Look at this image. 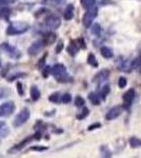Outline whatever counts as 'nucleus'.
<instances>
[{"label": "nucleus", "instance_id": "1", "mask_svg": "<svg viewBox=\"0 0 141 158\" xmlns=\"http://www.w3.org/2000/svg\"><path fill=\"white\" fill-rule=\"evenodd\" d=\"M30 30V24L23 22V21H17V22H12L6 29V34L10 36H16L21 35V34L26 33Z\"/></svg>", "mask_w": 141, "mask_h": 158}, {"label": "nucleus", "instance_id": "2", "mask_svg": "<svg viewBox=\"0 0 141 158\" xmlns=\"http://www.w3.org/2000/svg\"><path fill=\"white\" fill-rule=\"evenodd\" d=\"M52 75L55 77L56 80L59 82H67L70 81V76L67 73V67L62 63H57L52 67Z\"/></svg>", "mask_w": 141, "mask_h": 158}, {"label": "nucleus", "instance_id": "3", "mask_svg": "<svg viewBox=\"0 0 141 158\" xmlns=\"http://www.w3.org/2000/svg\"><path fill=\"white\" fill-rule=\"evenodd\" d=\"M97 15H98V8L96 6H92L91 9L86 10V14L83 15V18H82V23H83L84 28L89 29L91 28L92 23H93L94 19L96 18Z\"/></svg>", "mask_w": 141, "mask_h": 158}, {"label": "nucleus", "instance_id": "4", "mask_svg": "<svg viewBox=\"0 0 141 158\" xmlns=\"http://www.w3.org/2000/svg\"><path fill=\"white\" fill-rule=\"evenodd\" d=\"M30 116H31L30 110H29L28 108H23L22 110L17 114L16 117L14 118L13 125L15 126V128H19V126L23 125L24 123L30 119Z\"/></svg>", "mask_w": 141, "mask_h": 158}, {"label": "nucleus", "instance_id": "5", "mask_svg": "<svg viewBox=\"0 0 141 158\" xmlns=\"http://www.w3.org/2000/svg\"><path fill=\"white\" fill-rule=\"evenodd\" d=\"M16 106L13 101H8L0 106V117H9L15 112Z\"/></svg>", "mask_w": 141, "mask_h": 158}, {"label": "nucleus", "instance_id": "6", "mask_svg": "<svg viewBox=\"0 0 141 158\" xmlns=\"http://www.w3.org/2000/svg\"><path fill=\"white\" fill-rule=\"evenodd\" d=\"M0 48H1L6 53H8V55L10 57L14 58V59H18V58L21 57V53L17 50V48L13 47V45L10 44L8 42H2L1 44H0Z\"/></svg>", "mask_w": 141, "mask_h": 158}, {"label": "nucleus", "instance_id": "7", "mask_svg": "<svg viewBox=\"0 0 141 158\" xmlns=\"http://www.w3.org/2000/svg\"><path fill=\"white\" fill-rule=\"evenodd\" d=\"M44 24L50 29H58L61 24V19L59 18L57 15H54V14H51L45 17L44 20Z\"/></svg>", "mask_w": 141, "mask_h": 158}, {"label": "nucleus", "instance_id": "8", "mask_svg": "<svg viewBox=\"0 0 141 158\" xmlns=\"http://www.w3.org/2000/svg\"><path fill=\"white\" fill-rule=\"evenodd\" d=\"M44 47V43H43L42 39H39V40H36L34 41L33 43L28 48V53L30 56H36L38 53L41 51V48Z\"/></svg>", "mask_w": 141, "mask_h": 158}, {"label": "nucleus", "instance_id": "9", "mask_svg": "<svg viewBox=\"0 0 141 158\" xmlns=\"http://www.w3.org/2000/svg\"><path fill=\"white\" fill-rule=\"evenodd\" d=\"M134 97H135V91H134V89H130L128 91H126L125 93L123 94L122 99H123V102H124V108L128 109V106L132 104Z\"/></svg>", "mask_w": 141, "mask_h": 158}, {"label": "nucleus", "instance_id": "10", "mask_svg": "<svg viewBox=\"0 0 141 158\" xmlns=\"http://www.w3.org/2000/svg\"><path fill=\"white\" fill-rule=\"evenodd\" d=\"M79 50H80V45H79L78 40H70L69 47L67 48V53H69L70 56H76L77 53L79 52Z\"/></svg>", "mask_w": 141, "mask_h": 158}, {"label": "nucleus", "instance_id": "11", "mask_svg": "<svg viewBox=\"0 0 141 158\" xmlns=\"http://www.w3.org/2000/svg\"><path fill=\"white\" fill-rule=\"evenodd\" d=\"M120 114H121V108H120V106H114V108H112L111 110L106 113L105 118L108 119V120H113V119L119 117V116H120Z\"/></svg>", "mask_w": 141, "mask_h": 158}, {"label": "nucleus", "instance_id": "12", "mask_svg": "<svg viewBox=\"0 0 141 158\" xmlns=\"http://www.w3.org/2000/svg\"><path fill=\"white\" fill-rule=\"evenodd\" d=\"M74 11H75L74 6H73L72 3L67 4V8H65V10H64V13H63V18L67 21L72 20L73 17H74Z\"/></svg>", "mask_w": 141, "mask_h": 158}, {"label": "nucleus", "instance_id": "13", "mask_svg": "<svg viewBox=\"0 0 141 158\" xmlns=\"http://www.w3.org/2000/svg\"><path fill=\"white\" fill-rule=\"evenodd\" d=\"M109 76H110V71H108V70H102V71H100L94 77V81L100 83V82L108 79Z\"/></svg>", "mask_w": 141, "mask_h": 158}, {"label": "nucleus", "instance_id": "14", "mask_svg": "<svg viewBox=\"0 0 141 158\" xmlns=\"http://www.w3.org/2000/svg\"><path fill=\"white\" fill-rule=\"evenodd\" d=\"M11 15H12V10L10 8H6V6H2V8H0V19L9 21Z\"/></svg>", "mask_w": 141, "mask_h": 158}, {"label": "nucleus", "instance_id": "15", "mask_svg": "<svg viewBox=\"0 0 141 158\" xmlns=\"http://www.w3.org/2000/svg\"><path fill=\"white\" fill-rule=\"evenodd\" d=\"M56 38H57V37H56V34L48 33V34H45V35L43 36L42 41H43V43H44V45H51L56 41Z\"/></svg>", "mask_w": 141, "mask_h": 158}, {"label": "nucleus", "instance_id": "16", "mask_svg": "<svg viewBox=\"0 0 141 158\" xmlns=\"http://www.w3.org/2000/svg\"><path fill=\"white\" fill-rule=\"evenodd\" d=\"M30 95H31V98L33 101H37L39 100L41 93H40V90L38 89L36 86H32L30 89Z\"/></svg>", "mask_w": 141, "mask_h": 158}, {"label": "nucleus", "instance_id": "17", "mask_svg": "<svg viewBox=\"0 0 141 158\" xmlns=\"http://www.w3.org/2000/svg\"><path fill=\"white\" fill-rule=\"evenodd\" d=\"M10 134V129L6 122L0 121V138H4Z\"/></svg>", "mask_w": 141, "mask_h": 158}, {"label": "nucleus", "instance_id": "18", "mask_svg": "<svg viewBox=\"0 0 141 158\" xmlns=\"http://www.w3.org/2000/svg\"><path fill=\"white\" fill-rule=\"evenodd\" d=\"M100 53H101L102 57L106 58V59H110V58H112L114 56L113 51H112L111 48H108V47H102L100 48Z\"/></svg>", "mask_w": 141, "mask_h": 158}, {"label": "nucleus", "instance_id": "19", "mask_svg": "<svg viewBox=\"0 0 141 158\" xmlns=\"http://www.w3.org/2000/svg\"><path fill=\"white\" fill-rule=\"evenodd\" d=\"M26 76H28V74H26V73L19 72V73H16V74H12L11 76L8 78V80L11 82V81H14V80L19 79V78H24V77H26Z\"/></svg>", "mask_w": 141, "mask_h": 158}, {"label": "nucleus", "instance_id": "20", "mask_svg": "<svg viewBox=\"0 0 141 158\" xmlns=\"http://www.w3.org/2000/svg\"><path fill=\"white\" fill-rule=\"evenodd\" d=\"M61 96H62V95H60L58 92H56V93H53L52 95H50L48 100H50L51 102L58 103V102H60V101H61Z\"/></svg>", "mask_w": 141, "mask_h": 158}, {"label": "nucleus", "instance_id": "21", "mask_svg": "<svg viewBox=\"0 0 141 158\" xmlns=\"http://www.w3.org/2000/svg\"><path fill=\"white\" fill-rule=\"evenodd\" d=\"M89 99L94 106H99L100 104V99H99L98 95L95 93H90L89 94Z\"/></svg>", "mask_w": 141, "mask_h": 158}, {"label": "nucleus", "instance_id": "22", "mask_svg": "<svg viewBox=\"0 0 141 158\" xmlns=\"http://www.w3.org/2000/svg\"><path fill=\"white\" fill-rule=\"evenodd\" d=\"M87 63H89L91 67H98V61H97V59H96V57H95V55L94 54H90L89 56H87Z\"/></svg>", "mask_w": 141, "mask_h": 158}, {"label": "nucleus", "instance_id": "23", "mask_svg": "<svg viewBox=\"0 0 141 158\" xmlns=\"http://www.w3.org/2000/svg\"><path fill=\"white\" fill-rule=\"evenodd\" d=\"M81 6L83 9L89 10L95 6V0H81Z\"/></svg>", "mask_w": 141, "mask_h": 158}, {"label": "nucleus", "instance_id": "24", "mask_svg": "<svg viewBox=\"0 0 141 158\" xmlns=\"http://www.w3.org/2000/svg\"><path fill=\"white\" fill-rule=\"evenodd\" d=\"M130 145L132 148H139V147H141V140L137 137H131L130 138Z\"/></svg>", "mask_w": 141, "mask_h": 158}, {"label": "nucleus", "instance_id": "25", "mask_svg": "<svg viewBox=\"0 0 141 158\" xmlns=\"http://www.w3.org/2000/svg\"><path fill=\"white\" fill-rule=\"evenodd\" d=\"M47 57H48V53H45V54L39 59V61H38V63H37V67H38V69L42 70L43 67H45V60H47Z\"/></svg>", "mask_w": 141, "mask_h": 158}, {"label": "nucleus", "instance_id": "26", "mask_svg": "<svg viewBox=\"0 0 141 158\" xmlns=\"http://www.w3.org/2000/svg\"><path fill=\"white\" fill-rule=\"evenodd\" d=\"M100 151H101V154L103 157H111L112 156V152L109 150V148L106 145H102L100 148Z\"/></svg>", "mask_w": 141, "mask_h": 158}, {"label": "nucleus", "instance_id": "27", "mask_svg": "<svg viewBox=\"0 0 141 158\" xmlns=\"http://www.w3.org/2000/svg\"><path fill=\"white\" fill-rule=\"evenodd\" d=\"M89 113H90L89 109H87V108H86V106H84V108H83V110L81 111V113H80V114H78V115H77V119H78V120H82V119H84L86 117H87V115H89Z\"/></svg>", "mask_w": 141, "mask_h": 158}, {"label": "nucleus", "instance_id": "28", "mask_svg": "<svg viewBox=\"0 0 141 158\" xmlns=\"http://www.w3.org/2000/svg\"><path fill=\"white\" fill-rule=\"evenodd\" d=\"M84 103H86V100H84L81 96H77L76 98H75V106H76L77 108H81V106H83Z\"/></svg>", "mask_w": 141, "mask_h": 158}, {"label": "nucleus", "instance_id": "29", "mask_svg": "<svg viewBox=\"0 0 141 158\" xmlns=\"http://www.w3.org/2000/svg\"><path fill=\"white\" fill-rule=\"evenodd\" d=\"M100 32H101V26L99 23H95L93 26H92V33L96 36L100 35Z\"/></svg>", "mask_w": 141, "mask_h": 158}, {"label": "nucleus", "instance_id": "30", "mask_svg": "<svg viewBox=\"0 0 141 158\" xmlns=\"http://www.w3.org/2000/svg\"><path fill=\"white\" fill-rule=\"evenodd\" d=\"M50 74H52V67H48V65H45L42 69V76L44 77V78H48Z\"/></svg>", "mask_w": 141, "mask_h": 158}, {"label": "nucleus", "instance_id": "31", "mask_svg": "<svg viewBox=\"0 0 141 158\" xmlns=\"http://www.w3.org/2000/svg\"><path fill=\"white\" fill-rule=\"evenodd\" d=\"M72 100V95L69 93H65L61 96V102L63 103H69Z\"/></svg>", "mask_w": 141, "mask_h": 158}, {"label": "nucleus", "instance_id": "32", "mask_svg": "<svg viewBox=\"0 0 141 158\" xmlns=\"http://www.w3.org/2000/svg\"><path fill=\"white\" fill-rule=\"evenodd\" d=\"M109 93H110V87H109V86H104L103 89H102V91H101L102 99H105V97L108 96Z\"/></svg>", "mask_w": 141, "mask_h": 158}, {"label": "nucleus", "instance_id": "33", "mask_svg": "<svg viewBox=\"0 0 141 158\" xmlns=\"http://www.w3.org/2000/svg\"><path fill=\"white\" fill-rule=\"evenodd\" d=\"M126 84H128V80H126L125 77H120L118 80V87L122 89V87H126Z\"/></svg>", "mask_w": 141, "mask_h": 158}, {"label": "nucleus", "instance_id": "34", "mask_svg": "<svg viewBox=\"0 0 141 158\" xmlns=\"http://www.w3.org/2000/svg\"><path fill=\"white\" fill-rule=\"evenodd\" d=\"M48 149V147H40V145H33L31 148V151H37V152H43V151H47Z\"/></svg>", "mask_w": 141, "mask_h": 158}, {"label": "nucleus", "instance_id": "35", "mask_svg": "<svg viewBox=\"0 0 141 158\" xmlns=\"http://www.w3.org/2000/svg\"><path fill=\"white\" fill-rule=\"evenodd\" d=\"M17 91H18V94L20 95V96H23L24 91H23V87L21 82H17Z\"/></svg>", "mask_w": 141, "mask_h": 158}, {"label": "nucleus", "instance_id": "36", "mask_svg": "<svg viewBox=\"0 0 141 158\" xmlns=\"http://www.w3.org/2000/svg\"><path fill=\"white\" fill-rule=\"evenodd\" d=\"M14 2H15V0H0V8L6 6V4L14 3Z\"/></svg>", "mask_w": 141, "mask_h": 158}, {"label": "nucleus", "instance_id": "37", "mask_svg": "<svg viewBox=\"0 0 141 158\" xmlns=\"http://www.w3.org/2000/svg\"><path fill=\"white\" fill-rule=\"evenodd\" d=\"M63 47H64V45H63V41H59L57 44V48H56V53L59 54V53L63 50Z\"/></svg>", "mask_w": 141, "mask_h": 158}, {"label": "nucleus", "instance_id": "38", "mask_svg": "<svg viewBox=\"0 0 141 158\" xmlns=\"http://www.w3.org/2000/svg\"><path fill=\"white\" fill-rule=\"evenodd\" d=\"M100 126H101V125L99 122H95V123H93V125H90L89 128H87V130H89V131H93V130H95V129L100 128Z\"/></svg>", "mask_w": 141, "mask_h": 158}, {"label": "nucleus", "instance_id": "39", "mask_svg": "<svg viewBox=\"0 0 141 158\" xmlns=\"http://www.w3.org/2000/svg\"><path fill=\"white\" fill-rule=\"evenodd\" d=\"M78 42H79L80 48H86V42H84V39H83V38H79V39H78Z\"/></svg>", "mask_w": 141, "mask_h": 158}, {"label": "nucleus", "instance_id": "40", "mask_svg": "<svg viewBox=\"0 0 141 158\" xmlns=\"http://www.w3.org/2000/svg\"><path fill=\"white\" fill-rule=\"evenodd\" d=\"M3 96H4V91L3 90H0V98H2Z\"/></svg>", "mask_w": 141, "mask_h": 158}, {"label": "nucleus", "instance_id": "41", "mask_svg": "<svg viewBox=\"0 0 141 158\" xmlns=\"http://www.w3.org/2000/svg\"><path fill=\"white\" fill-rule=\"evenodd\" d=\"M54 1L56 2V3H61V2L63 1V0H54Z\"/></svg>", "mask_w": 141, "mask_h": 158}, {"label": "nucleus", "instance_id": "42", "mask_svg": "<svg viewBox=\"0 0 141 158\" xmlns=\"http://www.w3.org/2000/svg\"><path fill=\"white\" fill-rule=\"evenodd\" d=\"M0 67H1V57H0Z\"/></svg>", "mask_w": 141, "mask_h": 158}]
</instances>
